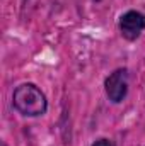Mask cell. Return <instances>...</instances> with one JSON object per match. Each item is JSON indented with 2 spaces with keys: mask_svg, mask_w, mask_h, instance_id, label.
I'll return each instance as SVG.
<instances>
[{
  "mask_svg": "<svg viewBox=\"0 0 145 146\" xmlns=\"http://www.w3.org/2000/svg\"><path fill=\"white\" fill-rule=\"evenodd\" d=\"M2 146H7V145H5V143H2Z\"/></svg>",
  "mask_w": 145,
  "mask_h": 146,
  "instance_id": "cell-5",
  "label": "cell"
},
{
  "mask_svg": "<svg viewBox=\"0 0 145 146\" xmlns=\"http://www.w3.org/2000/svg\"><path fill=\"white\" fill-rule=\"evenodd\" d=\"M145 31V14L138 10H128L119 17V33L128 41L138 39Z\"/></svg>",
  "mask_w": 145,
  "mask_h": 146,
  "instance_id": "cell-3",
  "label": "cell"
},
{
  "mask_svg": "<svg viewBox=\"0 0 145 146\" xmlns=\"http://www.w3.org/2000/svg\"><path fill=\"white\" fill-rule=\"evenodd\" d=\"M92 146H116V143L113 139H108V138H99L92 143Z\"/></svg>",
  "mask_w": 145,
  "mask_h": 146,
  "instance_id": "cell-4",
  "label": "cell"
},
{
  "mask_svg": "<svg viewBox=\"0 0 145 146\" xmlns=\"http://www.w3.org/2000/svg\"><path fill=\"white\" fill-rule=\"evenodd\" d=\"M12 106L26 117L43 115L48 109V100L43 90L34 83H21L12 94Z\"/></svg>",
  "mask_w": 145,
  "mask_h": 146,
  "instance_id": "cell-1",
  "label": "cell"
},
{
  "mask_svg": "<svg viewBox=\"0 0 145 146\" xmlns=\"http://www.w3.org/2000/svg\"><path fill=\"white\" fill-rule=\"evenodd\" d=\"M128 70L126 68H118L109 75L104 82V90L106 95L113 104H119L125 100L128 94Z\"/></svg>",
  "mask_w": 145,
  "mask_h": 146,
  "instance_id": "cell-2",
  "label": "cell"
}]
</instances>
